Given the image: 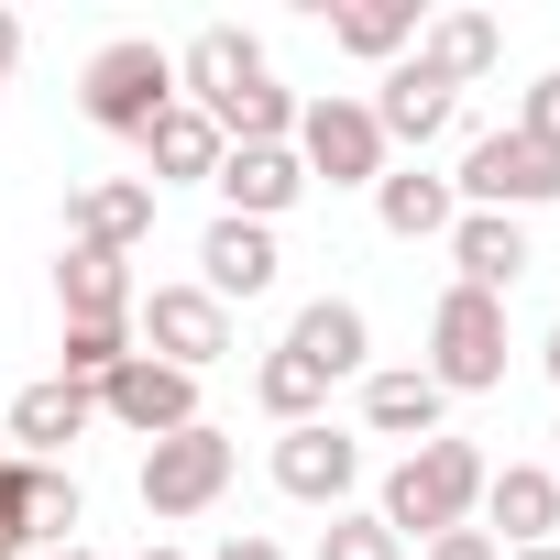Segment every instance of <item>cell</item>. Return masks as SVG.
Segmentation results:
<instances>
[{
  "label": "cell",
  "mask_w": 560,
  "mask_h": 560,
  "mask_svg": "<svg viewBox=\"0 0 560 560\" xmlns=\"http://www.w3.org/2000/svg\"><path fill=\"white\" fill-rule=\"evenodd\" d=\"M483 472H494V462H483L472 440H451V429H440V440H418V451H407V462L374 483V516H385L407 549H429L440 527H472V505H483Z\"/></svg>",
  "instance_id": "obj_1"
},
{
  "label": "cell",
  "mask_w": 560,
  "mask_h": 560,
  "mask_svg": "<svg viewBox=\"0 0 560 560\" xmlns=\"http://www.w3.org/2000/svg\"><path fill=\"white\" fill-rule=\"evenodd\" d=\"M78 110H89L100 132L143 143V132L176 110V56H165L154 34H121V45H100V56H89V78H78Z\"/></svg>",
  "instance_id": "obj_2"
},
{
  "label": "cell",
  "mask_w": 560,
  "mask_h": 560,
  "mask_svg": "<svg viewBox=\"0 0 560 560\" xmlns=\"http://www.w3.org/2000/svg\"><path fill=\"white\" fill-rule=\"evenodd\" d=\"M440 396H494L505 385V298H472V287H451L440 308H429V363H418Z\"/></svg>",
  "instance_id": "obj_3"
},
{
  "label": "cell",
  "mask_w": 560,
  "mask_h": 560,
  "mask_svg": "<svg viewBox=\"0 0 560 560\" xmlns=\"http://www.w3.org/2000/svg\"><path fill=\"white\" fill-rule=\"evenodd\" d=\"M451 198H462V209H505V220H527V209L560 198V154L527 143V132H483V143H462Z\"/></svg>",
  "instance_id": "obj_4"
},
{
  "label": "cell",
  "mask_w": 560,
  "mask_h": 560,
  "mask_svg": "<svg viewBox=\"0 0 560 560\" xmlns=\"http://www.w3.org/2000/svg\"><path fill=\"white\" fill-rule=\"evenodd\" d=\"M298 165H308V187L330 176V187H374L385 165H396V143L374 132V100H298Z\"/></svg>",
  "instance_id": "obj_5"
},
{
  "label": "cell",
  "mask_w": 560,
  "mask_h": 560,
  "mask_svg": "<svg viewBox=\"0 0 560 560\" xmlns=\"http://www.w3.org/2000/svg\"><path fill=\"white\" fill-rule=\"evenodd\" d=\"M231 462H242V451H231V429H209V418L176 429V440H154L143 472H132V483H143V516H209V505L231 494Z\"/></svg>",
  "instance_id": "obj_6"
},
{
  "label": "cell",
  "mask_w": 560,
  "mask_h": 560,
  "mask_svg": "<svg viewBox=\"0 0 560 560\" xmlns=\"http://www.w3.org/2000/svg\"><path fill=\"white\" fill-rule=\"evenodd\" d=\"M132 341L154 363H176V374H209L231 352V308L209 287H154V298H132Z\"/></svg>",
  "instance_id": "obj_7"
},
{
  "label": "cell",
  "mask_w": 560,
  "mask_h": 560,
  "mask_svg": "<svg viewBox=\"0 0 560 560\" xmlns=\"http://www.w3.org/2000/svg\"><path fill=\"white\" fill-rule=\"evenodd\" d=\"M352 483H363V440L341 429V418H308V429H275V494H298V505H352Z\"/></svg>",
  "instance_id": "obj_8"
},
{
  "label": "cell",
  "mask_w": 560,
  "mask_h": 560,
  "mask_svg": "<svg viewBox=\"0 0 560 560\" xmlns=\"http://www.w3.org/2000/svg\"><path fill=\"white\" fill-rule=\"evenodd\" d=\"M264 78H275V67H264V45H253L242 23H198V34L176 45V100H187V110H209V121H220L231 100H253Z\"/></svg>",
  "instance_id": "obj_9"
},
{
  "label": "cell",
  "mask_w": 560,
  "mask_h": 560,
  "mask_svg": "<svg viewBox=\"0 0 560 560\" xmlns=\"http://www.w3.org/2000/svg\"><path fill=\"white\" fill-rule=\"evenodd\" d=\"M100 418L110 429H132L143 451L154 440H176V429H198V374H176V363H154V352H132L110 385H100Z\"/></svg>",
  "instance_id": "obj_10"
},
{
  "label": "cell",
  "mask_w": 560,
  "mask_h": 560,
  "mask_svg": "<svg viewBox=\"0 0 560 560\" xmlns=\"http://www.w3.org/2000/svg\"><path fill=\"white\" fill-rule=\"evenodd\" d=\"M472 527H483L494 549H549V538H560V472H549V462H494Z\"/></svg>",
  "instance_id": "obj_11"
},
{
  "label": "cell",
  "mask_w": 560,
  "mask_h": 560,
  "mask_svg": "<svg viewBox=\"0 0 560 560\" xmlns=\"http://www.w3.org/2000/svg\"><path fill=\"white\" fill-rule=\"evenodd\" d=\"M220 220H287L298 198H308V165H298V143H220Z\"/></svg>",
  "instance_id": "obj_12"
},
{
  "label": "cell",
  "mask_w": 560,
  "mask_h": 560,
  "mask_svg": "<svg viewBox=\"0 0 560 560\" xmlns=\"http://www.w3.org/2000/svg\"><path fill=\"white\" fill-rule=\"evenodd\" d=\"M275 352H298L319 385H341V374H363V363H374V319H363L352 298H308V308L287 319V341H275Z\"/></svg>",
  "instance_id": "obj_13"
},
{
  "label": "cell",
  "mask_w": 560,
  "mask_h": 560,
  "mask_svg": "<svg viewBox=\"0 0 560 560\" xmlns=\"http://www.w3.org/2000/svg\"><path fill=\"white\" fill-rule=\"evenodd\" d=\"M275 275H287V253H275V231L264 220H209L198 231V287L231 308V298H264Z\"/></svg>",
  "instance_id": "obj_14"
},
{
  "label": "cell",
  "mask_w": 560,
  "mask_h": 560,
  "mask_svg": "<svg viewBox=\"0 0 560 560\" xmlns=\"http://www.w3.org/2000/svg\"><path fill=\"white\" fill-rule=\"evenodd\" d=\"M451 264H462L451 287H472V298H505V287H516V275H527L538 253H527V220H505V209H462V220H451Z\"/></svg>",
  "instance_id": "obj_15"
},
{
  "label": "cell",
  "mask_w": 560,
  "mask_h": 560,
  "mask_svg": "<svg viewBox=\"0 0 560 560\" xmlns=\"http://www.w3.org/2000/svg\"><path fill=\"white\" fill-rule=\"evenodd\" d=\"M451 110H462V89H451V78H429L418 56H396V67H385V100H374V132H385V143H407V154H429V143L451 132Z\"/></svg>",
  "instance_id": "obj_16"
},
{
  "label": "cell",
  "mask_w": 560,
  "mask_h": 560,
  "mask_svg": "<svg viewBox=\"0 0 560 560\" xmlns=\"http://www.w3.org/2000/svg\"><path fill=\"white\" fill-rule=\"evenodd\" d=\"M374 220H385L396 242H451L462 198H451V176H440V165H385V176H374Z\"/></svg>",
  "instance_id": "obj_17"
},
{
  "label": "cell",
  "mask_w": 560,
  "mask_h": 560,
  "mask_svg": "<svg viewBox=\"0 0 560 560\" xmlns=\"http://www.w3.org/2000/svg\"><path fill=\"white\" fill-rule=\"evenodd\" d=\"M154 231V187L143 176H89L78 198H67V242H100V253H132Z\"/></svg>",
  "instance_id": "obj_18"
},
{
  "label": "cell",
  "mask_w": 560,
  "mask_h": 560,
  "mask_svg": "<svg viewBox=\"0 0 560 560\" xmlns=\"http://www.w3.org/2000/svg\"><path fill=\"white\" fill-rule=\"evenodd\" d=\"M132 253H100V242H67L56 253V308L67 319H132Z\"/></svg>",
  "instance_id": "obj_19"
},
{
  "label": "cell",
  "mask_w": 560,
  "mask_h": 560,
  "mask_svg": "<svg viewBox=\"0 0 560 560\" xmlns=\"http://www.w3.org/2000/svg\"><path fill=\"white\" fill-rule=\"evenodd\" d=\"M209 176H220V121L176 100V110L143 132V187H209Z\"/></svg>",
  "instance_id": "obj_20"
},
{
  "label": "cell",
  "mask_w": 560,
  "mask_h": 560,
  "mask_svg": "<svg viewBox=\"0 0 560 560\" xmlns=\"http://www.w3.org/2000/svg\"><path fill=\"white\" fill-rule=\"evenodd\" d=\"M440 418H451V396H440L418 363L363 374V429H374V440H407V451H418V440H440Z\"/></svg>",
  "instance_id": "obj_21"
},
{
  "label": "cell",
  "mask_w": 560,
  "mask_h": 560,
  "mask_svg": "<svg viewBox=\"0 0 560 560\" xmlns=\"http://www.w3.org/2000/svg\"><path fill=\"white\" fill-rule=\"evenodd\" d=\"M89 418H100V396L67 385V374H45V385L12 396V440H23V462H56L67 440H89Z\"/></svg>",
  "instance_id": "obj_22"
},
{
  "label": "cell",
  "mask_w": 560,
  "mask_h": 560,
  "mask_svg": "<svg viewBox=\"0 0 560 560\" xmlns=\"http://www.w3.org/2000/svg\"><path fill=\"white\" fill-rule=\"evenodd\" d=\"M494 56H505V23H494V12H440V23H418V67L451 78V89L494 78Z\"/></svg>",
  "instance_id": "obj_23"
},
{
  "label": "cell",
  "mask_w": 560,
  "mask_h": 560,
  "mask_svg": "<svg viewBox=\"0 0 560 560\" xmlns=\"http://www.w3.org/2000/svg\"><path fill=\"white\" fill-rule=\"evenodd\" d=\"M330 45H341V56H363V67L418 56V0H352V12H330Z\"/></svg>",
  "instance_id": "obj_24"
},
{
  "label": "cell",
  "mask_w": 560,
  "mask_h": 560,
  "mask_svg": "<svg viewBox=\"0 0 560 560\" xmlns=\"http://www.w3.org/2000/svg\"><path fill=\"white\" fill-rule=\"evenodd\" d=\"M78 527H89V494H78V472H56V462H23V538H34V549H78Z\"/></svg>",
  "instance_id": "obj_25"
},
{
  "label": "cell",
  "mask_w": 560,
  "mask_h": 560,
  "mask_svg": "<svg viewBox=\"0 0 560 560\" xmlns=\"http://www.w3.org/2000/svg\"><path fill=\"white\" fill-rule=\"evenodd\" d=\"M132 352H143V341H132V319H67V330H56V374H67V385H89V396H100Z\"/></svg>",
  "instance_id": "obj_26"
},
{
  "label": "cell",
  "mask_w": 560,
  "mask_h": 560,
  "mask_svg": "<svg viewBox=\"0 0 560 560\" xmlns=\"http://www.w3.org/2000/svg\"><path fill=\"white\" fill-rule=\"evenodd\" d=\"M253 407H264L275 429H308V418L330 407V385H319L298 352H264V363H253Z\"/></svg>",
  "instance_id": "obj_27"
},
{
  "label": "cell",
  "mask_w": 560,
  "mask_h": 560,
  "mask_svg": "<svg viewBox=\"0 0 560 560\" xmlns=\"http://www.w3.org/2000/svg\"><path fill=\"white\" fill-rule=\"evenodd\" d=\"M319 560H407V538H396L374 505H341V516L319 527Z\"/></svg>",
  "instance_id": "obj_28"
},
{
  "label": "cell",
  "mask_w": 560,
  "mask_h": 560,
  "mask_svg": "<svg viewBox=\"0 0 560 560\" xmlns=\"http://www.w3.org/2000/svg\"><path fill=\"white\" fill-rule=\"evenodd\" d=\"M505 132H527V143H549V154H560V67H549V78H527V100H516V121H505Z\"/></svg>",
  "instance_id": "obj_29"
},
{
  "label": "cell",
  "mask_w": 560,
  "mask_h": 560,
  "mask_svg": "<svg viewBox=\"0 0 560 560\" xmlns=\"http://www.w3.org/2000/svg\"><path fill=\"white\" fill-rule=\"evenodd\" d=\"M34 538H23V451L0 462V560H23Z\"/></svg>",
  "instance_id": "obj_30"
},
{
  "label": "cell",
  "mask_w": 560,
  "mask_h": 560,
  "mask_svg": "<svg viewBox=\"0 0 560 560\" xmlns=\"http://www.w3.org/2000/svg\"><path fill=\"white\" fill-rule=\"evenodd\" d=\"M418 560H505V549H494V538H483V527H440V538H429V549H418Z\"/></svg>",
  "instance_id": "obj_31"
},
{
  "label": "cell",
  "mask_w": 560,
  "mask_h": 560,
  "mask_svg": "<svg viewBox=\"0 0 560 560\" xmlns=\"http://www.w3.org/2000/svg\"><path fill=\"white\" fill-rule=\"evenodd\" d=\"M209 560H287V549H275V538H253V527H242V538H220Z\"/></svg>",
  "instance_id": "obj_32"
},
{
  "label": "cell",
  "mask_w": 560,
  "mask_h": 560,
  "mask_svg": "<svg viewBox=\"0 0 560 560\" xmlns=\"http://www.w3.org/2000/svg\"><path fill=\"white\" fill-rule=\"evenodd\" d=\"M12 56H23V23H12V12H0V67H12Z\"/></svg>",
  "instance_id": "obj_33"
},
{
  "label": "cell",
  "mask_w": 560,
  "mask_h": 560,
  "mask_svg": "<svg viewBox=\"0 0 560 560\" xmlns=\"http://www.w3.org/2000/svg\"><path fill=\"white\" fill-rule=\"evenodd\" d=\"M505 560H560V538H549V549H505Z\"/></svg>",
  "instance_id": "obj_34"
},
{
  "label": "cell",
  "mask_w": 560,
  "mask_h": 560,
  "mask_svg": "<svg viewBox=\"0 0 560 560\" xmlns=\"http://www.w3.org/2000/svg\"><path fill=\"white\" fill-rule=\"evenodd\" d=\"M45 560H100V549H89V538H78V549H45Z\"/></svg>",
  "instance_id": "obj_35"
},
{
  "label": "cell",
  "mask_w": 560,
  "mask_h": 560,
  "mask_svg": "<svg viewBox=\"0 0 560 560\" xmlns=\"http://www.w3.org/2000/svg\"><path fill=\"white\" fill-rule=\"evenodd\" d=\"M538 363H549V385H560V330H549V352H538Z\"/></svg>",
  "instance_id": "obj_36"
},
{
  "label": "cell",
  "mask_w": 560,
  "mask_h": 560,
  "mask_svg": "<svg viewBox=\"0 0 560 560\" xmlns=\"http://www.w3.org/2000/svg\"><path fill=\"white\" fill-rule=\"evenodd\" d=\"M143 560H187V549H165V538H154V549H143Z\"/></svg>",
  "instance_id": "obj_37"
},
{
  "label": "cell",
  "mask_w": 560,
  "mask_h": 560,
  "mask_svg": "<svg viewBox=\"0 0 560 560\" xmlns=\"http://www.w3.org/2000/svg\"><path fill=\"white\" fill-rule=\"evenodd\" d=\"M0 78H12V67H0Z\"/></svg>",
  "instance_id": "obj_38"
},
{
  "label": "cell",
  "mask_w": 560,
  "mask_h": 560,
  "mask_svg": "<svg viewBox=\"0 0 560 560\" xmlns=\"http://www.w3.org/2000/svg\"><path fill=\"white\" fill-rule=\"evenodd\" d=\"M549 472H560V462H549Z\"/></svg>",
  "instance_id": "obj_39"
}]
</instances>
